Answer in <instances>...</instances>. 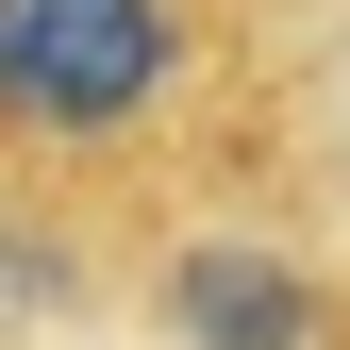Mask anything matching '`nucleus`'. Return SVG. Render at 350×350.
<instances>
[{
  "instance_id": "obj_1",
  "label": "nucleus",
  "mask_w": 350,
  "mask_h": 350,
  "mask_svg": "<svg viewBox=\"0 0 350 350\" xmlns=\"http://www.w3.org/2000/svg\"><path fill=\"white\" fill-rule=\"evenodd\" d=\"M167 83V0H0V117L17 134H134Z\"/></svg>"
},
{
  "instance_id": "obj_2",
  "label": "nucleus",
  "mask_w": 350,
  "mask_h": 350,
  "mask_svg": "<svg viewBox=\"0 0 350 350\" xmlns=\"http://www.w3.org/2000/svg\"><path fill=\"white\" fill-rule=\"evenodd\" d=\"M167 317L200 350H317V284H300L284 250H250V234H200L184 267H167Z\"/></svg>"
}]
</instances>
